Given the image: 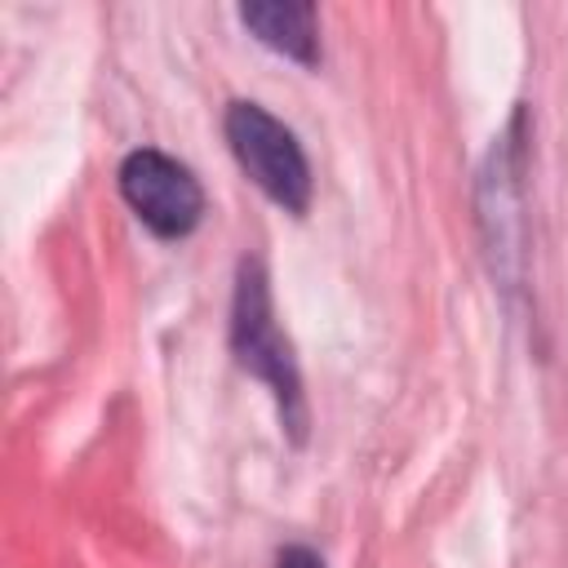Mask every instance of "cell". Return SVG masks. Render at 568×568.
I'll use <instances>...</instances> for the list:
<instances>
[{
	"label": "cell",
	"mask_w": 568,
	"mask_h": 568,
	"mask_svg": "<svg viewBox=\"0 0 568 568\" xmlns=\"http://www.w3.org/2000/svg\"><path fill=\"white\" fill-rule=\"evenodd\" d=\"M524 111L510 115L506 133L497 138V146L488 151V164L479 173V222L488 235V253H493V275L515 284L519 280V231H524V213H519V173H524Z\"/></svg>",
	"instance_id": "obj_4"
},
{
	"label": "cell",
	"mask_w": 568,
	"mask_h": 568,
	"mask_svg": "<svg viewBox=\"0 0 568 568\" xmlns=\"http://www.w3.org/2000/svg\"><path fill=\"white\" fill-rule=\"evenodd\" d=\"M275 568H328V564H324L311 546H297V541H293V546H284V550L275 555Z\"/></svg>",
	"instance_id": "obj_6"
},
{
	"label": "cell",
	"mask_w": 568,
	"mask_h": 568,
	"mask_svg": "<svg viewBox=\"0 0 568 568\" xmlns=\"http://www.w3.org/2000/svg\"><path fill=\"white\" fill-rule=\"evenodd\" d=\"M222 133H226L235 164L257 182V191L271 204H280L293 217H302L311 209V191H315L311 164H306V151L284 120H275L262 102L235 98L222 111Z\"/></svg>",
	"instance_id": "obj_2"
},
{
	"label": "cell",
	"mask_w": 568,
	"mask_h": 568,
	"mask_svg": "<svg viewBox=\"0 0 568 568\" xmlns=\"http://www.w3.org/2000/svg\"><path fill=\"white\" fill-rule=\"evenodd\" d=\"M240 22L275 53L315 67L320 62V27H315V4L306 0H248L240 4Z\"/></svg>",
	"instance_id": "obj_5"
},
{
	"label": "cell",
	"mask_w": 568,
	"mask_h": 568,
	"mask_svg": "<svg viewBox=\"0 0 568 568\" xmlns=\"http://www.w3.org/2000/svg\"><path fill=\"white\" fill-rule=\"evenodd\" d=\"M226 342H231L235 364L271 390L284 435H288L293 444H306L311 413H306L302 373H297V359H293L288 337L280 333L275 302H271V275H266V262H262L257 253H244L240 266H235Z\"/></svg>",
	"instance_id": "obj_1"
},
{
	"label": "cell",
	"mask_w": 568,
	"mask_h": 568,
	"mask_svg": "<svg viewBox=\"0 0 568 568\" xmlns=\"http://www.w3.org/2000/svg\"><path fill=\"white\" fill-rule=\"evenodd\" d=\"M120 195L138 213V222L160 240H182L204 217L200 178L155 146H138L120 160Z\"/></svg>",
	"instance_id": "obj_3"
}]
</instances>
